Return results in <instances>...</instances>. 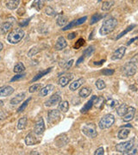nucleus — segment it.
I'll return each mask as SVG.
<instances>
[{
  "label": "nucleus",
  "mask_w": 138,
  "mask_h": 155,
  "mask_svg": "<svg viewBox=\"0 0 138 155\" xmlns=\"http://www.w3.org/2000/svg\"><path fill=\"white\" fill-rule=\"evenodd\" d=\"M117 25V20L114 17H110L109 19L105 20L102 24L99 29V34L101 35H107L111 33Z\"/></svg>",
  "instance_id": "nucleus-1"
},
{
  "label": "nucleus",
  "mask_w": 138,
  "mask_h": 155,
  "mask_svg": "<svg viewBox=\"0 0 138 155\" xmlns=\"http://www.w3.org/2000/svg\"><path fill=\"white\" fill-rule=\"evenodd\" d=\"M24 35H25V33L22 28H16L8 35L7 40L11 44H17L22 41Z\"/></svg>",
  "instance_id": "nucleus-2"
},
{
  "label": "nucleus",
  "mask_w": 138,
  "mask_h": 155,
  "mask_svg": "<svg viewBox=\"0 0 138 155\" xmlns=\"http://www.w3.org/2000/svg\"><path fill=\"white\" fill-rule=\"evenodd\" d=\"M115 122V117L111 114H108L104 116L100 119L99 122V126L101 129H105V128H109Z\"/></svg>",
  "instance_id": "nucleus-3"
},
{
  "label": "nucleus",
  "mask_w": 138,
  "mask_h": 155,
  "mask_svg": "<svg viewBox=\"0 0 138 155\" xmlns=\"http://www.w3.org/2000/svg\"><path fill=\"white\" fill-rule=\"evenodd\" d=\"M136 70H137V67L135 64V62L130 61V62L126 63L123 66V73L126 77H132L136 74Z\"/></svg>",
  "instance_id": "nucleus-4"
},
{
  "label": "nucleus",
  "mask_w": 138,
  "mask_h": 155,
  "mask_svg": "<svg viewBox=\"0 0 138 155\" xmlns=\"http://www.w3.org/2000/svg\"><path fill=\"white\" fill-rule=\"evenodd\" d=\"M133 147H134V141L133 140L124 141V142L119 143L116 146V151L121 153H124V154H126L130 151H131Z\"/></svg>",
  "instance_id": "nucleus-5"
},
{
  "label": "nucleus",
  "mask_w": 138,
  "mask_h": 155,
  "mask_svg": "<svg viewBox=\"0 0 138 155\" xmlns=\"http://www.w3.org/2000/svg\"><path fill=\"white\" fill-rule=\"evenodd\" d=\"M82 132L86 136L90 137V138H95L98 135L96 125L94 123H87V124H86L82 127Z\"/></svg>",
  "instance_id": "nucleus-6"
},
{
  "label": "nucleus",
  "mask_w": 138,
  "mask_h": 155,
  "mask_svg": "<svg viewBox=\"0 0 138 155\" xmlns=\"http://www.w3.org/2000/svg\"><path fill=\"white\" fill-rule=\"evenodd\" d=\"M61 119V114L60 111L57 110H52L48 114V121L51 124H55L60 121Z\"/></svg>",
  "instance_id": "nucleus-7"
},
{
  "label": "nucleus",
  "mask_w": 138,
  "mask_h": 155,
  "mask_svg": "<svg viewBox=\"0 0 138 155\" xmlns=\"http://www.w3.org/2000/svg\"><path fill=\"white\" fill-rule=\"evenodd\" d=\"M45 131V124L43 119L41 117L37 120V122H35V125L34 127V133L37 135H41L44 133Z\"/></svg>",
  "instance_id": "nucleus-8"
},
{
  "label": "nucleus",
  "mask_w": 138,
  "mask_h": 155,
  "mask_svg": "<svg viewBox=\"0 0 138 155\" xmlns=\"http://www.w3.org/2000/svg\"><path fill=\"white\" fill-rule=\"evenodd\" d=\"M86 20H87V17H81V18H79V19H77V20H73V21H72L70 23H68L67 25H66L64 28H62V30L66 31V30H68V29L73 28V27L79 26V25H80V24L84 23V22H86Z\"/></svg>",
  "instance_id": "nucleus-9"
},
{
  "label": "nucleus",
  "mask_w": 138,
  "mask_h": 155,
  "mask_svg": "<svg viewBox=\"0 0 138 155\" xmlns=\"http://www.w3.org/2000/svg\"><path fill=\"white\" fill-rule=\"evenodd\" d=\"M61 101V97L59 94H55L51 96L49 99L45 102V106L46 107H52L55 104H59Z\"/></svg>",
  "instance_id": "nucleus-10"
},
{
  "label": "nucleus",
  "mask_w": 138,
  "mask_h": 155,
  "mask_svg": "<svg viewBox=\"0 0 138 155\" xmlns=\"http://www.w3.org/2000/svg\"><path fill=\"white\" fill-rule=\"evenodd\" d=\"M14 92V88L10 85H5L0 87V97H5L8 96H11Z\"/></svg>",
  "instance_id": "nucleus-11"
},
{
  "label": "nucleus",
  "mask_w": 138,
  "mask_h": 155,
  "mask_svg": "<svg viewBox=\"0 0 138 155\" xmlns=\"http://www.w3.org/2000/svg\"><path fill=\"white\" fill-rule=\"evenodd\" d=\"M125 52H126V48L125 47H120L116 50H115V52L113 53V54L111 56V59L112 60H121L124 55Z\"/></svg>",
  "instance_id": "nucleus-12"
},
{
  "label": "nucleus",
  "mask_w": 138,
  "mask_h": 155,
  "mask_svg": "<svg viewBox=\"0 0 138 155\" xmlns=\"http://www.w3.org/2000/svg\"><path fill=\"white\" fill-rule=\"evenodd\" d=\"M135 114H136V109L134 107H128V110L126 114L123 116V121L124 122H130L134 118Z\"/></svg>",
  "instance_id": "nucleus-13"
},
{
  "label": "nucleus",
  "mask_w": 138,
  "mask_h": 155,
  "mask_svg": "<svg viewBox=\"0 0 138 155\" xmlns=\"http://www.w3.org/2000/svg\"><path fill=\"white\" fill-rule=\"evenodd\" d=\"M67 46V43H66V40L63 36H60L59 38L57 39V41L55 45V50L57 51H61V50L64 49Z\"/></svg>",
  "instance_id": "nucleus-14"
},
{
  "label": "nucleus",
  "mask_w": 138,
  "mask_h": 155,
  "mask_svg": "<svg viewBox=\"0 0 138 155\" xmlns=\"http://www.w3.org/2000/svg\"><path fill=\"white\" fill-rule=\"evenodd\" d=\"M72 78H73V75L72 74H67V75H64V76H62L59 78V81H58V83L59 84L62 86V87H65L66 86L69 82L72 80Z\"/></svg>",
  "instance_id": "nucleus-15"
},
{
  "label": "nucleus",
  "mask_w": 138,
  "mask_h": 155,
  "mask_svg": "<svg viewBox=\"0 0 138 155\" xmlns=\"http://www.w3.org/2000/svg\"><path fill=\"white\" fill-rule=\"evenodd\" d=\"M39 141L40 140L36 138V136L33 133H29L25 138V143L28 146H33V145L38 143Z\"/></svg>",
  "instance_id": "nucleus-16"
},
{
  "label": "nucleus",
  "mask_w": 138,
  "mask_h": 155,
  "mask_svg": "<svg viewBox=\"0 0 138 155\" xmlns=\"http://www.w3.org/2000/svg\"><path fill=\"white\" fill-rule=\"evenodd\" d=\"M105 98L103 97H95L93 100V105L99 110L103 109V107L105 105Z\"/></svg>",
  "instance_id": "nucleus-17"
},
{
  "label": "nucleus",
  "mask_w": 138,
  "mask_h": 155,
  "mask_svg": "<svg viewBox=\"0 0 138 155\" xmlns=\"http://www.w3.org/2000/svg\"><path fill=\"white\" fill-rule=\"evenodd\" d=\"M54 90H55V86L53 84L46 85L45 87L42 88V90L40 91V97H46L49 94L51 91H53Z\"/></svg>",
  "instance_id": "nucleus-18"
},
{
  "label": "nucleus",
  "mask_w": 138,
  "mask_h": 155,
  "mask_svg": "<svg viewBox=\"0 0 138 155\" xmlns=\"http://www.w3.org/2000/svg\"><path fill=\"white\" fill-rule=\"evenodd\" d=\"M24 97H25V93H24V92H22V93L17 94L16 97H14L11 100V105H17V104H20L22 100L24 99Z\"/></svg>",
  "instance_id": "nucleus-19"
},
{
  "label": "nucleus",
  "mask_w": 138,
  "mask_h": 155,
  "mask_svg": "<svg viewBox=\"0 0 138 155\" xmlns=\"http://www.w3.org/2000/svg\"><path fill=\"white\" fill-rule=\"evenodd\" d=\"M85 82V79L83 78H79L77 79L76 81H74L73 83H72L70 85H69V89L71 90V91H76L77 89H79L81 85H82Z\"/></svg>",
  "instance_id": "nucleus-20"
},
{
  "label": "nucleus",
  "mask_w": 138,
  "mask_h": 155,
  "mask_svg": "<svg viewBox=\"0 0 138 155\" xmlns=\"http://www.w3.org/2000/svg\"><path fill=\"white\" fill-rule=\"evenodd\" d=\"M12 28V23L10 22H4L1 27H0V33L5 35V34H7Z\"/></svg>",
  "instance_id": "nucleus-21"
},
{
  "label": "nucleus",
  "mask_w": 138,
  "mask_h": 155,
  "mask_svg": "<svg viewBox=\"0 0 138 155\" xmlns=\"http://www.w3.org/2000/svg\"><path fill=\"white\" fill-rule=\"evenodd\" d=\"M20 4V0H8L6 2V7L9 10H15L17 9Z\"/></svg>",
  "instance_id": "nucleus-22"
},
{
  "label": "nucleus",
  "mask_w": 138,
  "mask_h": 155,
  "mask_svg": "<svg viewBox=\"0 0 138 155\" xmlns=\"http://www.w3.org/2000/svg\"><path fill=\"white\" fill-rule=\"evenodd\" d=\"M130 134V129L129 128H125L124 127H122V129H120L118 131V134H117V137L118 139H121V140H124L126 139L129 136Z\"/></svg>",
  "instance_id": "nucleus-23"
},
{
  "label": "nucleus",
  "mask_w": 138,
  "mask_h": 155,
  "mask_svg": "<svg viewBox=\"0 0 138 155\" xmlns=\"http://www.w3.org/2000/svg\"><path fill=\"white\" fill-rule=\"evenodd\" d=\"M95 97H96V96L92 97V98L89 100L88 102L85 104V106L83 107L82 109H81V110H80L81 113H86L87 111H89L91 109H92V107L93 106V100L94 98H95Z\"/></svg>",
  "instance_id": "nucleus-24"
},
{
  "label": "nucleus",
  "mask_w": 138,
  "mask_h": 155,
  "mask_svg": "<svg viewBox=\"0 0 138 155\" xmlns=\"http://www.w3.org/2000/svg\"><path fill=\"white\" fill-rule=\"evenodd\" d=\"M51 70H52V67H49V68L46 69V70L42 71V72H39L36 76H35V77L32 78V80H31V83H33V82H35V81H37L38 79H40V78H41L44 77L45 75H47L48 73H49V72H51Z\"/></svg>",
  "instance_id": "nucleus-25"
},
{
  "label": "nucleus",
  "mask_w": 138,
  "mask_h": 155,
  "mask_svg": "<svg viewBox=\"0 0 138 155\" xmlns=\"http://www.w3.org/2000/svg\"><path fill=\"white\" fill-rule=\"evenodd\" d=\"M128 110V106L126 104H123L122 105H120L118 107V109H117V110H116V113H117V115L119 116H123L125 114H126V112Z\"/></svg>",
  "instance_id": "nucleus-26"
},
{
  "label": "nucleus",
  "mask_w": 138,
  "mask_h": 155,
  "mask_svg": "<svg viewBox=\"0 0 138 155\" xmlns=\"http://www.w3.org/2000/svg\"><path fill=\"white\" fill-rule=\"evenodd\" d=\"M91 93H92V89L87 88V87H83V88L79 91V97L85 98V97H87L88 96H90Z\"/></svg>",
  "instance_id": "nucleus-27"
},
{
  "label": "nucleus",
  "mask_w": 138,
  "mask_h": 155,
  "mask_svg": "<svg viewBox=\"0 0 138 155\" xmlns=\"http://www.w3.org/2000/svg\"><path fill=\"white\" fill-rule=\"evenodd\" d=\"M27 122H28V119L27 117H22V118H20L19 119V121H18V123H17V127H18V129H20V130H22V129H24L26 126H27Z\"/></svg>",
  "instance_id": "nucleus-28"
},
{
  "label": "nucleus",
  "mask_w": 138,
  "mask_h": 155,
  "mask_svg": "<svg viewBox=\"0 0 138 155\" xmlns=\"http://www.w3.org/2000/svg\"><path fill=\"white\" fill-rule=\"evenodd\" d=\"M105 17V15H102V14H99V13H96V14H94L93 16L91 18V21H90V24L91 25H93L94 23H96V22H98L99 21H100L102 18H104Z\"/></svg>",
  "instance_id": "nucleus-29"
},
{
  "label": "nucleus",
  "mask_w": 138,
  "mask_h": 155,
  "mask_svg": "<svg viewBox=\"0 0 138 155\" xmlns=\"http://www.w3.org/2000/svg\"><path fill=\"white\" fill-rule=\"evenodd\" d=\"M59 110L62 111L63 113H66L68 110H69V104L67 101H63V102H60L59 104Z\"/></svg>",
  "instance_id": "nucleus-30"
},
{
  "label": "nucleus",
  "mask_w": 138,
  "mask_h": 155,
  "mask_svg": "<svg viewBox=\"0 0 138 155\" xmlns=\"http://www.w3.org/2000/svg\"><path fill=\"white\" fill-rule=\"evenodd\" d=\"M24 70H25V67H24V65L22 64V62H18L17 65L14 67V69H13L14 72H16V73H21Z\"/></svg>",
  "instance_id": "nucleus-31"
},
{
  "label": "nucleus",
  "mask_w": 138,
  "mask_h": 155,
  "mask_svg": "<svg viewBox=\"0 0 138 155\" xmlns=\"http://www.w3.org/2000/svg\"><path fill=\"white\" fill-rule=\"evenodd\" d=\"M56 22H57V24L60 27H63V26L66 25V22H67V17H65V16H60V17L57 18Z\"/></svg>",
  "instance_id": "nucleus-32"
},
{
  "label": "nucleus",
  "mask_w": 138,
  "mask_h": 155,
  "mask_svg": "<svg viewBox=\"0 0 138 155\" xmlns=\"http://www.w3.org/2000/svg\"><path fill=\"white\" fill-rule=\"evenodd\" d=\"M113 5H114V2H113V1H107V2H105V3L103 4V5H102V11H110V9L113 7Z\"/></svg>",
  "instance_id": "nucleus-33"
},
{
  "label": "nucleus",
  "mask_w": 138,
  "mask_h": 155,
  "mask_svg": "<svg viewBox=\"0 0 138 155\" xmlns=\"http://www.w3.org/2000/svg\"><path fill=\"white\" fill-rule=\"evenodd\" d=\"M135 27H136V25H135V24H132V25L129 26V27H128V28L125 29V30H123V32H121V33L119 34V35H118L116 36V40H119L120 38H122V37H123V35H126L127 33H129V32H130V30H132L133 28H135Z\"/></svg>",
  "instance_id": "nucleus-34"
},
{
  "label": "nucleus",
  "mask_w": 138,
  "mask_h": 155,
  "mask_svg": "<svg viewBox=\"0 0 138 155\" xmlns=\"http://www.w3.org/2000/svg\"><path fill=\"white\" fill-rule=\"evenodd\" d=\"M43 6V2L42 0H35L32 4V7L35 8L37 11H41Z\"/></svg>",
  "instance_id": "nucleus-35"
},
{
  "label": "nucleus",
  "mask_w": 138,
  "mask_h": 155,
  "mask_svg": "<svg viewBox=\"0 0 138 155\" xmlns=\"http://www.w3.org/2000/svg\"><path fill=\"white\" fill-rule=\"evenodd\" d=\"M96 87H97V89L98 90H104V89L106 87V84H105V82L104 81V80H102V79H99V80H97L96 81Z\"/></svg>",
  "instance_id": "nucleus-36"
},
{
  "label": "nucleus",
  "mask_w": 138,
  "mask_h": 155,
  "mask_svg": "<svg viewBox=\"0 0 138 155\" xmlns=\"http://www.w3.org/2000/svg\"><path fill=\"white\" fill-rule=\"evenodd\" d=\"M106 105L108 106L109 108H115V107L118 105V101L113 99V98H110L106 102Z\"/></svg>",
  "instance_id": "nucleus-37"
},
{
  "label": "nucleus",
  "mask_w": 138,
  "mask_h": 155,
  "mask_svg": "<svg viewBox=\"0 0 138 155\" xmlns=\"http://www.w3.org/2000/svg\"><path fill=\"white\" fill-rule=\"evenodd\" d=\"M93 52H94V47L91 46V47L87 48L86 49L84 50V52H83V56H85V57H89L90 55H92V54H93Z\"/></svg>",
  "instance_id": "nucleus-38"
},
{
  "label": "nucleus",
  "mask_w": 138,
  "mask_h": 155,
  "mask_svg": "<svg viewBox=\"0 0 138 155\" xmlns=\"http://www.w3.org/2000/svg\"><path fill=\"white\" fill-rule=\"evenodd\" d=\"M30 100H31V98L29 97V98L28 100H26L23 104H22V105L20 106V107L18 108V110H17V113H21V112H22L23 110H25V109L27 108L28 104H29V103Z\"/></svg>",
  "instance_id": "nucleus-39"
},
{
  "label": "nucleus",
  "mask_w": 138,
  "mask_h": 155,
  "mask_svg": "<svg viewBox=\"0 0 138 155\" xmlns=\"http://www.w3.org/2000/svg\"><path fill=\"white\" fill-rule=\"evenodd\" d=\"M41 51V49H39L37 47H34V48H32L29 51V53H28V56L29 57H32V56L35 55L37 53H39Z\"/></svg>",
  "instance_id": "nucleus-40"
},
{
  "label": "nucleus",
  "mask_w": 138,
  "mask_h": 155,
  "mask_svg": "<svg viewBox=\"0 0 138 155\" xmlns=\"http://www.w3.org/2000/svg\"><path fill=\"white\" fill-rule=\"evenodd\" d=\"M42 87V84H35L33 85H31L29 89V91L30 92V93H34V92H35L37 90Z\"/></svg>",
  "instance_id": "nucleus-41"
},
{
  "label": "nucleus",
  "mask_w": 138,
  "mask_h": 155,
  "mask_svg": "<svg viewBox=\"0 0 138 155\" xmlns=\"http://www.w3.org/2000/svg\"><path fill=\"white\" fill-rule=\"evenodd\" d=\"M84 44H85V41H84V39L82 38L79 39V41H76V43H75V45H74V48H75V49H79V48H81Z\"/></svg>",
  "instance_id": "nucleus-42"
},
{
  "label": "nucleus",
  "mask_w": 138,
  "mask_h": 155,
  "mask_svg": "<svg viewBox=\"0 0 138 155\" xmlns=\"http://www.w3.org/2000/svg\"><path fill=\"white\" fill-rule=\"evenodd\" d=\"M45 13H46L48 16H55V11H54L53 8L50 7V6H48V7L45 9Z\"/></svg>",
  "instance_id": "nucleus-43"
},
{
  "label": "nucleus",
  "mask_w": 138,
  "mask_h": 155,
  "mask_svg": "<svg viewBox=\"0 0 138 155\" xmlns=\"http://www.w3.org/2000/svg\"><path fill=\"white\" fill-rule=\"evenodd\" d=\"M25 73H22V74H17L16 76H14V77L12 78L11 79V82H14V81H17V80H19V79H21V78H23L25 77Z\"/></svg>",
  "instance_id": "nucleus-44"
},
{
  "label": "nucleus",
  "mask_w": 138,
  "mask_h": 155,
  "mask_svg": "<svg viewBox=\"0 0 138 155\" xmlns=\"http://www.w3.org/2000/svg\"><path fill=\"white\" fill-rule=\"evenodd\" d=\"M102 73L105 76H110L114 73V70L113 69H105L102 71Z\"/></svg>",
  "instance_id": "nucleus-45"
},
{
  "label": "nucleus",
  "mask_w": 138,
  "mask_h": 155,
  "mask_svg": "<svg viewBox=\"0 0 138 155\" xmlns=\"http://www.w3.org/2000/svg\"><path fill=\"white\" fill-rule=\"evenodd\" d=\"M105 153V150L103 147H99V148H98V149L95 151V153H94V154L95 155H103Z\"/></svg>",
  "instance_id": "nucleus-46"
},
{
  "label": "nucleus",
  "mask_w": 138,
  "mask_h": 155,
  "mask_svg": "<svg viewBox=\"0 0 138 155\" xmlns=\"http://www.w3.org/2000/svg\"><path fill=\"white\" fill-rule=\"evenodd\" d=\"M72 63H73V61H72V60H71L70 61H68L66 65H65V67H64V70H67V69H69L70 67H72Z\"/></svg>",
  "instance_id": "nucleus-47"
},
{
  "label": "nucleus",
  "mask_w": 138,
  "mask_h": 155,
  "mask_svg": "<svg viewBox=\"0 0 138 155\" xmlns=\"http://www.w3.org/2000/svg\"><path fill=\"white\" fill-rule=\"evenodd\" d=\"M29 20H30V18L26 19V20H23V22H20V26H21V27H24V26L28 25V23H29Z\"/></svg>",
  "instance_id": "nucleus-48"
},
{
  "label": "nucleus",
  "mask_w": 138,
  "mask_h": 155,
  "mask_svg": "<svg viewBox=\"0 0 138 155\" xmlns=\"http://www.w3.org/2000/svg\"><path fill=\"white\" fill-rule=\"evenodd\" d=\"M76 35H77V34L76 33H71L67 35V38L69 39V40H72V39H74L76 37Z\"/></svg>",
  "instance_id": "nucleus-49"
},
{
  "label": "nucleus",
  "mask_w": 138,
  "mask_h": 155,
  "mask_svg": "<svg viewBox=\"0 0 138 155\" xmlns=\"http://www.w3.org/2000/svg\"><path fill=\"white\" fill-rule=\"evenodd\" d=\"M24 12H25V11H24V9H23V8H21V9H19V10L17 11L18 15H20V16H22V15L24 14Z\"/></svg>",
  "instance_id": "nucleus-50"
},
{
  "label": "nucleus",
  "mask_w": 138,
  "mask_h": 155,
  "mask_svg": "<svg viewBox=\"0 0 138 155\" xmlns=\"http://www.w3.org/2000/svg\"><path fill=\"white\" fill-rule=\"evenodd\" d=\"M136 40H138V37H134V38H132L131 40L129 41V42L127 43V45L128 46H130V45L131 44V43H133V42H134L135 41H136Z\"/></svg>",
  "instance_id": "nucleus-51"
},
{
  "label": "nucleus",
  "mask_w": 138,
  "mask_h": 155,
  "mask_svg": "<svg viewBox=\"0 0 138 155\" xmlns=\"http://www.w3.org/2000/svg\"><path fill=\"white\" fill-rule=\"evenodd\" d=\"M84 59H85V56H81V57H80V58H79V59L78 60L77 63H76V65H79V64H80V63H81V62L84 61Z\"/></svg>",
  "instance_id": "nucleus-52"
},
{
  "label": "nucleus",
  "mask_w": 138,
  "mask_h": 155,
  "mask_svg": "<svg viewBox=\"0 0 138 155\" xmlns=\"http://www.w3.org/2000/svg\"><path fill=\"white\" fill-rule=\"evenodd\" d=\"M3 48H4V45H3V43H2V42H0V51H2V50H3Z\"/></svg>",
  "instance_id": "nucleus-53"
},
{
  "label": "nucleus",
  "mask_w": 138,
  "mask_h": 155,
  "mask_svg": "<svg viewBox=\"0 0 138 155\" xmlns=\"http://www.w3.org/2000/svg\"><path fill=\"white\" fill-rule=\"evenodd\" d=\"M3 105H4V102L3 101H0V107H2Z\"/></svg>",
  "instance_id": "nucleus-54"
},
{
  "label": "nucleus",
  "mask_w": 138,
  "mask_h": 155,
  "mask_svg": "<svg viewBox=\"0 0 138 155\" xmlns=\"http://www.w3.org/2000/svg\"><path fill=\"white\" fill-rule=\"evenodd\" d=\"M30 154H37V155H38L39 153H36V152H32V153H31Z\"/></svg>",
  "instance_id": "nucleus-55"
},
{
  "label": "nucleus",
  "mask_w": 138,
  "mask_h": 155,
  "mask_svg": "<svg viewBox=\"0 0 138 155\" xmlns=\"http://www.w3.org/2000/svg\"><path fill=\"white\" fill-rule=\"evenodd\" d=\"M45 1H49H49H52V0H45Z\"/></svg>",
  "instance_id": "nucleus-56"
},
{
  "label": "nucleus",
  "mask_w": 138,
  "mask_h": 155,
  "mask_svg": "<svg viewBox=\"0 0 138 155\" xmlns=\"http://www.w3.org/2000/svg\"><path fill=\"white\" fill-rule=\"evenodd\" d=\"M100 1H102V0H99V2H100Z\"/></svg>",
  "instance_id": "nucleus-57"
},
{
  "label": "nucleus",
  "mask_w": 138,
  "mask_h": 155,
  "mask_svg": "<svg viewBox=\"0 0 138 155\" xmlns=\"http://www.w3.org/2000/svg\"><path fill=\"white\" fill-rule=\"evenodd\" d=\"M0 60H1V58H0Z\"/></svg>",
  "instance_id": "nucleus-58"
},
{
  "label": "nucleus",
  "mask_w": 138,
  "mask_h": 155,
  "mask_svg": "<svg viewBox=\"0 0 138 155\" xmlns=\"http://www.w3.org/2000/svg\"><path fill=\"white\" fill-rule=\"evenodd\" d=\"M137 82H138V80H137Z\"/></svg>",
  "instance_id": "nucleus-59"
}]
</instances>
